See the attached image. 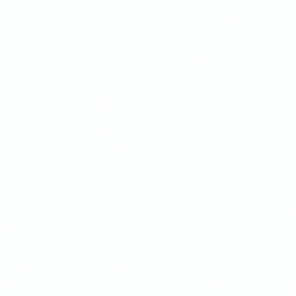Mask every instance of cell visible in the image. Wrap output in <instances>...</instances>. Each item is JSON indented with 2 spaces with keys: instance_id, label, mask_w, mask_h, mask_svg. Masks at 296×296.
I'll return each instance as SVG.
<instances>
[{
  "instance_id": "5",
  "label": "cell",
  "mask_w": 296,
  "mask_h": 296,
  "mask_svg": "<svg viewBox=\"0 0 296 296\" xmlns=\"http://www.w3.org/2000/svg\"><path fill=\"white\" fill-rule=\"evenodd\" d=\"M191 99L190 98H188V97H182L181 99H180V103H181V104H182V105H188V104H190L191 103Z\"/></svg>"
},
{
  "instance_id": "3",
  "label": "cell",
  "mask_w": 296,
  "mask_h": 296,
  "mask_svg": "<svg viewBox=\"0 0 296 296\" xmlns=\"http://www.w3.org/2000/svg\"><path fill=\"white\" fill-rule=\"evenodd\" d=\"M97 131L99 133H102V134H106V133H109L110 130H111V127L109 125V124H105V123H102V124H98L97 127Z\"/></svg>"
},
{
  "instance_id": "2",
  "label": "cell",
  "mask_w": 296,
  "mask_h": 296,
  "mask_svg": "<svg viewBox=\"0 0 296 296\" xmlns=\"http://www.w3.org/2000/svg\"><path fill=\"white\" fill-rule=\"evenodd\" d=\"M151 34L155 37H163L167 34V30H166V28L162 27V26L154 27L151 30Z\"/></svg>"
},
{
  "instance_id": "1",
  "label": "cell",
  "mask_w": 296,
  "mask_h": 296,
  "mask_svg": "<svg viewBox=\"0 0 296 296\" xmlns=\"http://www.w3.org/2000/svg\"><path fill=\"white\" fill-rule=\"evenodd\" d=\"M125 144V142L121 137H113L109 141V145L112 148H121Z\"/></svg>"
},
{
  "instance_id": "4",
  "label": "cell",
  "mask_w": 296,
  "mask_h": 296,
  "mask_svg": "<svg viewBox=\"0 0 296 296\" xmlns=\"http://www.w3.org/2000/svg\"><path fill=\"white\" fill-rule=\"evenodd\" d=\"M26 144H27V141L24 138H16L14 140V145L17 148H23L24 146H26Z\"/></svg>"
}]
</instances>
